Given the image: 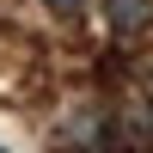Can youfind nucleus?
Masks as SVG:
<instances>
[{
  "label": "nucleus",
  "mask_w": 153,
  "mask_h": 153,
  "mask_svg": "<svg viewBox=\"0 0 153 153\" xmlns=\"http://www.w3.org/2000/svg\"><path fill=\"white\" fill-rule=\"evenodd\" d=\"M110 6V31L117 37H141L147 19H153V0H104Z\"/></svg>",
  "instance_id": "nucleus-2"
},
{
  "label": "nucleus",
  "mask_w": 153,
  "mask_h": 153,
  "mask_svg": "<svg viewBox=\"0 0 153 153\" xmlns=\"http://www.w3.org/2000/svg\"><path fill=\"white\" fill-rule=\"evenodd\" d=\"M61 147H74V153H110L117 147V117H110L104 104H80V110H68L61 117Z\"/></svg>",
  "instance_id": "nucleus-1"
},
{
  "label": "nucleus",
  "mask_w": 153,
  "mask_h": 153,
  "mask_svg": "<svg viewBox=\"0 0 153 153\" xmlns=\"http://www.w3.org/2000/svg\"><path fill=\"white\" fill-rule=\"evenodd\" d=\"M0 153H6V147H0Z\"/></svg>",
  "instance_id": "nucleus-4"
},
{
  "label": "nucleus",
  "mask_w": 153,
  "mask_h": 153,
  "mask_svg": "<svg viewBox=\"0 0 153 153\" xmlns=\"http://www.w3.org/2000/svg\"><path fill=\"white\" fill-rule=\"evenodd\" d=\"M43 6L55 12V19H80V12H86V0H43Z\"/></svg>",
  "instance_id": "nucleus-3"
}]
</instances>
